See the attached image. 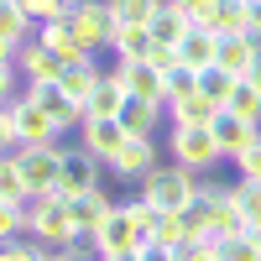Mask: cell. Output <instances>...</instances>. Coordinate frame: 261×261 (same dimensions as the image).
Segmentation results:
<instances>
[{"mask_svg":"<svg viewBox=\"0 0 261 261\" xmlns=\"http://www.w3.org/2000/svg\"><path fill=\"white\" fill-rule=\"evenodd\" d=\"M21 209H27V235H32V241H42L47 251L84 246L79 230H73V214H68V199H63V193H32Z\"/></svg>","mask_w":261,"mask_h":261,"instance_id":"cell-1","label":"cell"},{"mask_svg":"<svg viewBox=\"0 0 261 261\" xmlns=\"http://www.w3.org/2000/svg\"><path fill=\"white\" fill-rule=\"evenodd\" d=\"M193 193H199V178H193L188 167H151L146 178H141V199L151 204V209H162V214H178V209H188L193 204Z\"/></svg>","mask_w":261,"mask_h":261,"instance_id":"cell-2","label":"cell"},{"mask_svg":"<svg viewBox=\"0 0 261 261\" xmlns=\"http://www.w3.org/2000/svg\"><path fill=\"white\" fill-rule=\"evenodd\" d=\"M11 120H16V141H21V146H53V141L63 136V125L32 99V84L11 99Z\"/></svg>","mask_w":261,"mask_h":261,"instance_id":"cell-3","label":"cell"},{"mask_svg":"<svg viewBox=\"0 0 261 261\" xmlns=\"http://www.w3.org/2000/svg\"><path fill=\"white\" fill-rule=\"evenodd\" d=\"M172 162L199 178V172H209L214 162H225V157H220V146H214L209 125H172Z\"/></svg>","mask_w":261,"mask_h":261,"instance_id":"cell-4","label":"cell"},{"mask_svg":"<svg viewBox=\"0 0 261 261\" xmlns=\"http://www.w3.org/2000/svg\"><path fill=\"white\" fill-rule=\"evenodd\" d=\"M105 183V162L94 157L89 146H63V167H58V188L63 199H79V193H89Z\"/></svg>","mask_w":261,"mask_h":261,"instance_id":"cell-5","label":"cell"},{"mask_svg":"<svg viewBox=\"0 0 261 261\" xmlns=\"http://www.w3.org/2000/svg\"><path fill=\"white\" fill-rule=\"evenodd\" d=\"M16 68H21V79H27V84H58L63 68H68V58L53 53L42 37H27V42L16 47Z\"/></svg>","mask_w":261,"mask_h":261,"instance_id":"cell-6","label":"cell"},{"mask_svg":"<svg viewBox=\"0 0 261 261\" xmlns=\"http://www.w3.org/2000/svg\"><path fill=\"white\" fill-rule=\"evenodd\" d=\"M16 162H21V178H27L32 193H53L58 188V167H63V146H16Z\"/></svg>","mask_w":261,"mask_h":261,"instance_id":"cell-7","label":"cell"},{"mask_svg":"<svg viewBox=\"0 0 261 261\" xmlns=\"http://www.w3.org/2000/svg\"><path fill=\"white\" fill-rule=\"evenodd\" d=\"M73 21V32L84 37V47L99 53V47H110V37H115V16H110V0H79V6L68 11Z\"/></svg>","mask_w":261,"mask_h":261,"instance_id":"cell-8","label":"cell"},{"mask_svg":"<svg viewBox=\"0 0 261 261\" xmlns=\"http://www.w3.org/2000/svg\"><path fill=\"white\" fill-rule=\"evenodd\" d=\"M105 167H110L115 183H141L146 172L157 167V146H151V136H125V146H120Z\"/></svg>","mask_w":261,"mask_h":261,"instance_id":"cell-9","label":"cell"},{"mask_svg":"<svg viewBox=\"0 0 261 261\" xmlns=\"http://www.w3.org/2000/svg\"><path fill=\"white\" fill-rule=\"evenodd\" d=\"M89 246H94V256H105V251H136V246H141V235H136V225H130L125 204H115V209L99 220V230L89 235Z\"/></svg>","mask_w":261,"mask_h":261,"instance_id":"cell-10","label":"cell"},{"mask_svg":"<svg viewBox=\"0 0 261 261\" xmlns=\"http://www.w3.org/2000/svg\"><path fill=\"white\" fill-rule=\"evenodd\" d=\"M209 193V235L214 241H230V235H246V214L235 188H204Z\"/></svg>","mask_w":261,"mask_h":261,"instance_id":"cell-11","label":"cell"},{"mask_svg":"<svg viewBox=\"0 0 261 261\" xmlns=\"http://www.w3.org/2000/svg\"><path fill=\"white\" fill-rule=\"evenodd\" d=\"M209 130H214V146H220V157H241V151L261 136V130H256V120H241V115H230V110H220V115H214L209 120Z\"/></svg>","mask_w":261,"mask_h":261,"instance_id":"cell-12","label":"cell"},{"mask_svg":"<svg viewBox=\"0 0 261 261\" xmlns=\"http://www.w3.org/2000/svg\"><path fill=\"white\" fill-rule=\"evenodd\" d=\"M115 209V199L105 193V183L99 188H89V193H79V199H68V214H73V230H79V241H89V235L99 230V220Z\"/></svg>","mask_w":261,"mask_h":261,"instance_id":"cell-13","label":"cell"},{"mask_svg":"<svg viewBox=\"0 0 261 261\" xmlns=\"http://www.w3.org/2000/svg\"><path fill=\"white\" fill-rule=\"evenodd\" d=\"M125 99H130V94H125V84H120V73H115V68H110V73H99V84H94V94L84 99V120H115Z\"/></svg>","mask_w":261,"mask_h":261,"instance_id":"cell-14","label":"cell"},{"mask_svg":"<svg viewBox=\"0 0 261 261\" xmlns=\"http://www.w3.org/2000/svg\"><path fill=\"white\" fill-rule=\"evenodd\" d=\"M125 136H130V130H125L120 120H84V125H79V146H89L99 162H110L115 151L125 146Z\"/></svg>","mask_w":261,"mask_h":261,"instance_id":"cell-15","label":"cell"},{"mask_svg":"<svg viewBox=\"0 0 261 261\" xmlns=\"http://www.w3.org/2000/svg\"><path fill=\"white\" fill-rule=\"evenodd\" d=\"M115 73H120V84H125V94L167 105V94H162V68H157V63H115Z\"/></svg>","mask_w":261,"mask_h":261,"instance_id":"cell-16","label":"cell"},{"mask_svg":"<svg viewBox=\"0 0 261 261\" xmlns=\"http://www.w3.org/2000/svg\"><path fill=\"white\" fill-rule=\"evenodd\" d=\"M172 53H178V63H188L193 73H204V68H214V58H220V37L204 32V27H188V37Z\"/></svg>","mask_w":261,"mask_h":261,"instance_id":"cell-17","label":"cell"},{"mask_svg":"<svg viewBox=\"0 0 261 261\" xmlns=\"http://www.w3.org/2000/svg\"><path fill=\"white\" fill-rule=\"evenodd\" d=\"M157 47H162V42H151L146 27H115V37H110L115 63H151V53H157Z\"/></svg>","mask_w":261,"mask_h":261,"instance_id":"cell-18","label":"cell"},{"mask_svg":"<svg viewBox=\"0 0 261 261\" xmlns=\"http://www.w3.org/2000/svg\"><path fill=\"white\" fill-rule=\"evenodd\" d=\"M37 37L47 42L53 53H63L68 63H84V58H94L89 47H84V37L73 32V21H68V16H58V21H42V32H37Z\"/></svg>","mask_w":261,"mask_h":261,"instance_id":"cell-19","label":"cell"},{"mask_svg":"<svg viewBox=\"0 0 261 261\" xmlns=\"http://www.w3.org/2000/svg\"><path fill=\"white\" fill-rule=\"evenodd\" d=\"M32 99H37V105H42V110H47L63 130H68V125H84V105H79V99H68L58 84H32Z\"/></svg>","mask_w":261,"mask_h":261,"instance_id":"cell-20","label":"cell"},{"mask_svg":"<svg viewBox=\"0 0 261 261\" xmlns=\"http://www.w3.org/2000/svg\"><path fill=\"white\" fill-rule=\"evenodd\" d=\"M214 115H220V105H214L204 89H193V94H183V99L167 105V125H209Z\"/></svg>","mask_w":261,"mask_h":261,"instance_id":"cell-21","label":"cell"},{"mask_svg":"<svg viewBox=\"0 0 261 261\" xmlns=\"http://www.w3.org/2000/svg\"><path fill=\"white\" fill-rule=\"evenodd\" d=\"M256 53H261V42L241 32V37H220V58H214V63H220L225 73L246 79V73H251V63H256Z\"/></svg>","mask_w":261,"mask_h":261,"instance_id":"cell-22","label":"cell"},{"mask_svg":"<svg viewBox=\"0 0 261 261\" xmlns=\"http://www.w3.org/2000/svg\"><path fill=\"white\" fill-rule=\"evenodd\" d=\"M199 27L214 32V37H241L246 32V0H214Z\"/></svg>","mask_w":261,"mask_h":261,"instance_id":"cell-23","label":"cell"},{"mask_svg":"<svg viewBox=\"0 0 261 261\" xmlns=\"http://www.w3.org/2000/svg\"><path fill=\"white\" fill-rule=\"evenodd\" d=\"M162 115H167V105H157V99H136L130 94L125 105H120V125L130 130V136H151V125H162Z\"/></svg>","mask_w":261,"mask_h":261,"instance_id":"cell-24","label":"cell"},{"mask_svg":"<svg viewBox=\"0 0 261 261\" xmlns=\"http://www.w3.org/2000/svg\"><path fill=\"white\" fill-rule=\"evenodd\" d=\"M99 73H105V68H99L94 58H84V63H68V68H63V79H58V89L68 94V99H79V105H84V99L94 94V84H99Z\"/></svg>","mask_w":261,"mask_h":261,"instance_id":"cell-25","label":"cell"},{"mask_svg":"<svg viewBox=\"0 0 261 261\" xmlns=\"http://www.w3.org/2000/svg\"><path fill=\"white\" fill-rule=\"evenodd\" d=\"M188 27H193V21H188L178 6H167V0H162V11L151 16V27H146V32H151V42H162V47H178V42L188 37Z\"/></svg>","mask_w":261,"mask_h":261,"instance_id":"cell-26","label":"cell"},{"mask_svg":"<svg viewBox=\"0 0 261 261\" xmlns=\"http://www.w3.org/2000/svg\"><path fill=\"white\" fill-rule=\"evenodd\" d=\"M27 199H32V188L21 178V162H16V151H6L0 157V204H27Z\"/></svg>","mask_w":261,"mask_h":261,"instance_id":"cell-27","label":"cell"},{"mask_svg":"<svg viewBox=\"0 0 261 261\" xmlns=\"http://www.w3.org/2000/svg\"><path fill=\"white\" fill-rule=\"evenodd\" d=\"M225 110L230 115H241V120H256L261 125V89L251 79H235V89H230V99H225Z\"/></svg>","mask_w":261,"mask_h":261,"instance_id":"cell-28","label":"cell"},{"mask_svg":"<svg viewBox=\"0 0 261 261\" xmlns=\"http://www.w3.org/2000/svg\"><path fill=\"white\" fill-rule=\"evenodd\" d=\"M32 32V16L21 11V0H0V42H11V47H21Z\"/></svg>","mask_w":261,"mask_h":261,"instance_id":"cell-29","label":"cell"},{"mask_svg":"<svg viewBox=\"0 0 261 261\" xmlns=\"http://www.w3.org/2000/svg\"><path fill=\"white\" fill-rule=\"evenodd\" d=\"M157 11H162V0H110L115 27H151Z\"/></svg>","mask_w":261,"mask_h":261,"instance_id":"cell-30","label":"cell"},{"mask_svg":"<svg viewBox=\"0 0 261 261\" xmlns=\"http://www.w3.org/2000/svg\"><path fill=\"white\" fill-rule=\"evenodd\" d=\"M193 89H199V73H193L188 63H172V68H162V94H167V105L183 99V94H193Z\"/></svg>","mask_w":261,"mask_h":261,"instance_id":"cell-31","label":"cell"},{"mask_svg":"<svg viewBox=\"0 0 261 261\" xmlns=\"http://www.w3.org/2000/svg\"><path fill=\"white\" fill-rule=\"evenodd\" d=\"M214 261H261V246L251 235H230V241H214Z\"/></svg>","mask_w":261,"mask_h":261,"instance_id":"cell-32","label":"cell"},{"mask_svg":"<svg viewBox=\"0 0 261 261\" xmlns=\"http://www.w3.org/2000/svg\"><path fill=\"white\" fill-rule=\"evenodd\" d=\"M199 89H204V94L225 110V99H230V89H235V73H225L220 63H214V68H204V73H199Z\"/></svg>","mask_w":261,"mask_h":261,"instance_id":"cell-33","label":"cell"},{"mask_svg":"<svg viewBox=\"0 0 261 261\" xmlns=\"http://www.w3.org/2000/svg\"><path fill=\"white\" fill-rule=\"evenodd\" d=\"M79 6V0H21V11H27L32 21H37V27H42V21H58V16H68Z\"/></svg>","mask_w":261,"mask_h":261,"instance_id":"cell-34","label":"cell"},{"mask_svg":"<svg viewBox=\"0 0 261 261\" xmlns=\"http://www.w3.org/2000/svg\"><path fill=\"white\" fill-rule=\"evenodd\" d=\"M172 261H214V235H188L183 246H172Z\"/></svg>","mask_w":261,"mask_h":261,"instance_id":"cell-35","label":"cell"},{"mask_svg":"<svg viewBox=\"0 0 261 261\" xmlns=\"http://www.w3.org/2000/svg\"><path fill=\"white\" fill-rule=\"evenodd\" d=\"M235 199H241L246 225H251V220H261V178H241V183H235Z\"/></svg>","mask_w":261,"mask_h":261,"instance_id":"cell-36","label":"cell"},{"mask_svg":"<svg viewBox=\"0 0 261 261\" xmlns=\"http://www.w3.org/2000/svg\"><path fill=\"white\" fill-rule=\"evenodd\" d=\"M42 256H47V246L42 241H21V235L0 246V261H42Z\"/></svg>","mask_w":261,"mask_h":261,"instance_id":"cell-37","label":"cell"},{"mask_svg":"<svg viewBox=\"0 0 261 261\" xmlns=\"http://www.w3.org/2000/svg\"><path fill=\"white\" fill-rule=\"evenodd\" d=\"M21 230H27V209H21V204H0V246L16 241Z\"/></svg>","mask_w":261,"mask_h":261,"instance_id":"cell-38","label":"cell"},{"mask_svg":"<svg viewBox=\"0 0 261 261\" xmlns=\"http://www.w3.org/2000/svg\"><path fill=\"white\" fill-rule=\"evenodd\" d=\"M183 241H188L183 214H162V225H157V246H183Z\"/></svg>","mask_w":261,"mask_h":261,"instance_id":"cell-39","label":"cell"},{"mask_svg":"<svg viewBox=\"0 0 261 261\" xmlns=\"http://www.w3.org/2000/svg\"><path fill=\"white\" fill-rule=\"evenodd\" d=\"M235 167H241V178H261V136L241 151V157H235Z\"/></svg>","mask_w":261,"mask_h":261,"instance_id":"cell-40","label":"cell"},{"mask_svg":"<svg viewBox=\"0 0 261 261\" xmlns=\"http://www.w3.org/2000/svg\"><path fill=\"white\" fill-rule=\"evenodd\" d=\"M21 141H16V120H11V105H0V157L6 151H16Z\"/></svg>","mask_w":261,"mask_h":261,"instance_id":"cell-41","label":"cell"},{"mask_svg":"<svg viewBox=\"0 0 261 261\" xmlns=\"http://www.w3.org/2000/svg\"><path fill=\"white\" fill-rule=\"evenodd\" d=\"M21 89H16V63H0V105H11Z\"/></svg>","mask_w":261,"mask_h":261,"instance_id":"cell-42","label":"cell"},{"mask_svg":"<svg viewBox=\"0 0 261 261\" xmlns=\"http://www.w3.org/2000/svg\"><path fill=\"white\" fill-rule=\"evenodd\" d=\"M167 6H178V11H183V16L193 21V27H199V21H204V11L214 6V0H167Z\"/></svg>","mask_w":261,"mask_h":261,"instance_id":"cell-43","label":"cell"},{"mask_svg":"<svg viewBox=\"0 0 261 261\" xmlns=\"http://www.w3.org/2000/svg\"><path fill=\"white\" fill-rule=\"evenodd\" d=\"M246 37L261 42V0H246Z\"/></svg>","mask_w":261,"mask_h":261,"instance_id":"cell-44","label":"cell"},{"mask_svg":"<svg viewBox=\"0 0 261 261\" xmlns=\"http://www.w3.org/2000/svg\"><path fill=\"white\" fill-rule=\"evenodd\" d=\"M141 251V261H172V246H157V241H151V246H136Z\"/></svg>","mask_w":261,"mask_h":261,"instance_id":"cell-45","label":"cell"},{"mask_svg":"<svg viewBox=\"0 0 261 261\" xmlns=\"http://www.w3.org/2000/svg\"><path fill=\"white\" fill-rule=\"evenodd\" d=\"M94 261H141V251H105V256H94Z\"/></svg>","mask_w":261,"mask_h":261,"instance_id":"cell-46","label":"cell"},{"mask_svg":"<svg viewBox=\"0 0 261 261\" xmlns=\"http://www.w3.org/2000/svg\"><path fill=\"white\" fill-rule=\"evenodd\" d=\"M42 261H84V256H79V246H68V251H47Z\"/></svg>","mask_w":261,"mask_h":261,"instance_id":"cell-47","label":"cell"},{"mask_svg":"<svg viewBox=\"0 0 261 261\" xmlns=\"http://www.w3.org/2000/svg\"><path fill=\"white\" fill-rule=\"evenodd\" d=\"M251 84H256V89H261V53H256V63H251V73H246Z\"/></svg>","mask_w":261,"mask_h":261,"instance_id":"cell-48","label":"cell"},{"mask_svg":"<svg viewBox=\"0 0 261 261\" xmlns=\"http://www.w3.org/2000/svg\"><path fill=\"white\" fill-rule=\"evenodd\" d=\"M246 235H251V241L261 246V220H251V225H246Z\"/></svg>","mask_w":261,"mask_h":261,"instance_id":"cell-49","label":"cell"}]
</instances>
